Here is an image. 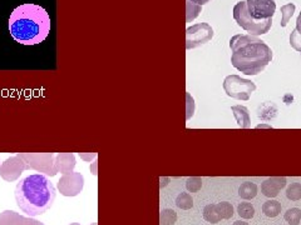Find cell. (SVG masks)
Returning <instances> with one entry per match:
<instances>
[{"instance_id":"603a6c76","label":"cell","mask_w":301,"mask_h":225,"mask_svg":"<svg viewBox=\"0 0 301 225\" xmlns=\"http://www.w3.org/2000/svg\"><path fill=\"white\" fill-rule=\"evenodd\" d=\"M286 196H287V199L292 200V202L300 200L301 199V184L300 183L290 184L289 188H287V190H286Z\"/></svg>"},{"instance_id":"7c38bea8","label":"cell","mask_w":301,"mask_h":225,"mask_svg":"<svg viewBox=\"0 0 301 225\" xmlns=\"http://www.w3.org/2000/svg\"><path fill=\"white\" fill-rule=\"evenodd\" d=\"M232 112H234L235 118H236V122L239 124L240 128H248L251 125V118H250V111L246 106L243 105H234L231 108Z\"/></svg>"},{"instance_id":"5b68a950","label":"cell","mask_w":301,"mask_h":225,"mask_svg":"<svg viewBox=\"0 0 301 225\" xmlns=\"http://www.w3.org/2000/svg\"><path fill=\"white\" fill-rule=\"evenodd\" d=\"M29 169L44 173L48 177H56L58 173L56 154L53 153H19Z\"/></svg>"},{"instance_id":"7a4b0ae2","label":"cell","mask_w":301,"mask_h":225,"mask_svg":"<svg viewBox=\"0 0 301 225\" xmlns=\"http://www.w3.org/2000/svg\"><path fill=\"white\" fill-rule=\"evenodd\" d=\"M231 64L246 75H257L272 60V50L264 40L255 35L237 34L230 40Z\"/></svg>"},{"instance_id":"d6986e66","label":"cell","mask_w":301,"mask_h":225,"mask_svg":"<svg viewBox=\"0 0 301 225\" xmlns=\"http://www.w3.org/2000/svg\"><path fill=\"white\" fill-rule=\"evenodd\" d=\"M261 191L265 196L275 198V196L279 195V191H280V189H279L275 184L271 182L270 179H267L261 184Z\"/></svg>"},{"instance_id":"d590c367","label":"cell","mask_w":301,"mask_h":225,"mask_svg":"<svg viewBox=\"0 0 301 225\" xmlns=\"http://www.w3.org/2000/svg\"><path fill=\"white\" fill-rule=\"evenodd\" d=\"M300 54H301V53H300Z\"/></svg>"},{"instance_id":"9a60e30c","label":"cell","mask_w":301,"mask_h":225,"mask_svg":"<svg viewBox=\"0 0 301 225\" xmlns=\"http://www.w3.org/2000/svg\"><path fill=\"white\" fill-rule=\"evenodd\" d=\"M20 215L13 210H5L0 214V225H19Z\"/></svg>"},{"instance_id":"3957f363","label":"cell","mask_w":301,"mask_h":225,"mask_svg":"<svg viewBox=\"0 0 301 225\" xmlns=\"http://www.w3.org/2000/svg\"><path fill=\"white\" fill-rule=\"evenodd\" d=\"M14 193L18 207L29 216L44 214L53 207L57 196L53 183L42 174H32L20 179Z\"/></svg>"},{"instance_id":"f1b7e54d","label":"cell","mask_w":301,"mask_h":225,"mask_svg":"<svg viewBox=\"0 0 301 225\" xmlns=\"http://www.w3.org/2000/svg\"><path fill=\"white\" fill-rule=\"evenodd\" d=\"M270 180L275 184V185L278 186L280 190L286 186V178H284V177H272V178H270Z\"/></svg>"},{"instance_id":"d4e9b609","label":"cell","mask_w":301,"mask_h":225,"mask_svg":"<svg viewBox=\"0 0 301 225\" xmlns=\"http://www.w3.org/2000/svg\"><path fill=\"white\" fill-rule=\"evenodd\" d=\"M186 188H187L190 193H197L202 188V179L198 177L188 178L187 183H186Z\"/></svg>"},{"instance_id":"2e32d148","label":"cell","mask_w":301,"mask_h":225,"mask_svg":"<svg viewBox=\"0 0 301 225\" xmlns=\"http://www.w3.org/2000/svg\"><path fill=\"white\" fill-rule=\"evenodd\" d=\"M204 219L209 223L216 224L221 221V216L218 215L217 210H216V204H209L205 207L204 209Z\"/></svg>"},{"instance_id":"cb8c5ba5","label":"cell","mask_w":301,"mask_h":225,"mask_svg":"<svg viewBox=\"0 0 301 225\" xmlns=\"http://www.w3.org/2000/svg\"><path fill=\"white\" fill-rule=\"evenodd\" d=\"M285 220L291 225H297L301 221V210L299 208H291L285 213Z\"/></svg>"},{"instance_id":"52a82bcc","label":"cell","mask_w":301,"mask_h":225,"mask_svg":"<svg viewBox=\"0 0 301 225\" xmlns=\"http://www.w3.org/2000/svg\"><path fill=\"white\" fill-rule=\"evenodd\" d=\"M213 38V29L207 23H199L187 29V49H195L209 43Z\"/></svg>"},{"instance_id":"e0dca14e","label":"cell","mask_w":301,"mask_h":225,"mask_svg":"<svg viewBox=\"0 0 301 225\" xmlns=\"http://www.w3.org/2000/svg\"><path fill=\"white\" fill-rule=\"evenodd\" d=\"M216 210H217L221 219H230L234 216V207H232V204H230V203L227 202L216 204Z\"/></svg>"},{"instance_id":"4fadbf2b","label":"cell","mask_w":301,"mask_h":225,"mask_svg":"<svg viewBox=\"0 0 301 225\" xmlns=\"http://www.w3.org/2000/svg\"><path fill=\"white\" fill-rule=\"evenodd\" d=\"M257 194V185L255 183H250V182H245L241 184L240 189H239V195L245 200H250L254 199Z\"/></svg>"},{"instance_id":"ac0fdd59","label":"cell","mask_w":301,"mask_h":225,"mask_svg":"<svg viewBox=\"0 0 301 225\" xmlns=\"http://www.w3.org/2000/svg\"><path fill=\"white\" fill-rule=\"evenodd\" d=\"M177 220L176 211L172 209H165L160 214V225H173Z\"/></svg>"},{"instance_id":"30bf717a","label":"cell","mask_w":301,"mask_h":225,"mask_svg":"<svg viewBox=\"0 0 301 225\" xmlns=\"http://www.w3.org/2000/svg\"><path fill=\"white\" fill-rule=\"evenodd\" d=\"M27 169L29 168L26 164V161L16 154L14 156H10L4 163H2V165H0V177L5 182H14V180L19 179L21 173Z\"/></svg>"},{"instance_id":"d6a6232c","label":"cell","mask_w":301,"mask_h":225,"mask_svg":"<svg viewBox=\"0 0 301 225\" xmlns=\"http://www.w3.org/2000/svg\"><path fill=\"white\" fill-rule=\"evenodd\" d=\"M232 225H248V223H245V221L237 220V221H235V223L232 224Z\"/></svg>"},{"instance_id":"f546056e","label":"cell","mask_w":301,"mask_h":225,"mask_svg":"<svg viewBox=\"0 0 301 225\" xmlns=\"http://www.w3.org/2000/svg\"><path fill=\"white\" fill-rule=\"evenodd\" d=\"M187 2H191V3H193V4H197V5H199V7H202V5L207 4V3L211 2V0H187Z\"/></svg>"},{"instance_id":"ba28073f","label":"cell","mask_w":301,"mask_h":225,"mask_svg":"<svg viewBox=\"0 0 301 225\" xmlns=\"http://www.w3.org/2000/svg\"><path fill=\"white\" fill-rule=\"evenodd\" d=\"M84 178L81 173L72 172L64 174L58 182V190L64 196H76L83 190Z\"/></svg>"},{"instance_id":"9c48e42d","label":"cell","mask_w":301,"mask_h":225,"mask_svg":"<svg viewBox=\"0 0 301 225\" xmlns=\"http://www.w3.org/2000/svg\"><path fill=\"white\" fill-rule=\"evenodd\" d=\"M248 14L256 20L272 19L276 10L275 0H246Z\"/></svg>"},{"instance_id":"8fae6325","label":"cell","mask_w":301,"mask_h":225,"mask_svg":"<svg viewBox=\"0 0 301 225\" xmlns=\"http://www.w3.org/2000/svg\"><path fill=\"white\" fill-rule=\"evenodd\" d=\"M57 165H58V172L63 174L72 173L76 166V156L72 153H60L56 155Z\"/></svg>"},{"instance_id":"7402d4cb","label":"cell","mask_w":301,"mask_h":225,"mask_svg":"<svg viewBox=\"0 0 301 225\" xmlns=\"http://www.w3.org/2000/svg\"><path fill=\"white\" fill-rule=\"evenodd\" d=\"M176 205L180 209L187 210L193 207V199L188 193H181L176 199Z\"/></svg>"},{"instance_id":"5bb4252c","label":"cell","mask_w":301,"mask_h":225,"mask_svg":"<svg viewBox=\"0 0 301 225\" xmlns=\"http://www.w3.org/2000/svg\"><path fill=\"white\" fill-rule=\"evenodd\" d=\"M262 213L269 218H275L281 213V204L278 200H267L264 205H262Z\"/></svg>"},{"instance_id":"44dd1931","label":"cell","mask_w":301,"mask_h":225,"mask_svg":"<svg viewBox=\"0 0 301 225\" xmlns=\"http://www.w3.org/2000/svg\"><path fill=\"white\" fill-rule=\"evenodd\" d=\"M237 213L242 219H251L255 215V208L251 203H241L237 207Z\"/></svg>"},{"instance_id":"4316f807","label":"cell","mask_w":301,"mask_h":225,"mask_svg":"<svg viewBox=\"0 0 301 225\" xmlns=\"http://www.w3.org/2000/svg\"><path fill=\"white\" fill-rule=\"evenodd\" d=\"M290 45H291L295 50L301 53V35L296 29L292 30L291 34H290Z\"/></svg>"},{"instance_id":"484cf974","label":"cell","mask_w":301,"mask_h":225,"mask_svg":"<svg viewBox=\"0 0 301 225\" xmlns=\"http://www.w3.org/2000/svg\"><path fill=\"white\" fill-rule=\"evenodd\" d=\"M201 8L202 7H199V5L187 2V21L193 20L196 16H198L199 13H201Z\"/></svg>"},{"instance_id":"83f0119b","label":"cell","mask_w":301,"mask_h":225,"mask_svg":"<svg viewBox=\"0 0 301 225\" xmlns=\"http://www.w3.org/2000/svg\"><path fill=\"white\" fill-rule=\"evenodd\" d=\"M19 225H44L42 221H38L35 219H33L32 216L30 218H27V216L20 215V221H19Z\"/></svg>"},{"instance_id":"4dcf8cb0","label":"cell","mask_w":301,"mask_h":225,"mask_svg":"<svg viewBox=\"0 0 301 225\" xmlns=\"http://www.w3.org/2000/svg\"><path fill=\"white\" fill-rule=\"evenodd\" d=\"M79 156H81L82 159H84V160H90L92 158H95V154L93 153V154H89V155H86L83 154V153H79Z\"/></svg>"},{"instance_id":"ffe728a7","label":"cell","mask_w":301,"mask_h":225,"mask_svg":"<svg viewBox=\"0 0 301 225\" xmlns=\"http://www.w3.org/2000/svg\"><path fill=\"white\" fill-rule=\"evenodd\" d=\"M295 13V5L292 4V3H289V4H285L281 7V26L283 28H285L287 25V23L290 21V19H291V16L294 15Z\"/></svg>"},{"instance_id":"277c9868","label":"cell","mask_w":301,"mask_h":225,"mask_svg":"<svg viewBox=\"0 0 301 225\" xmlns=\"http://www.w3.org/2000/svg\"><path fill=\"white\" fill-rule=\"evenodd\" d=\"M234 19L239 26H241L245 32H247L250 35H262L267 34L272 25V19H266V20H256L253 16L248 14L246 2H239L234 7Z\"/></svg>"},{"instance_id":"e575fe53","label":"cell","mask_w":301,"mask_h":225,"mask_svg":"<svg viewBox=\"0 0 301 225\" xmlns=\"http://www.w3.org/2000/svg\"><path fill=\"white\" fill-rule=\"evenodd\" d=\"M70 225H81V224H78V223H72Z\"/></svg>"},{"instance_id":"836d02e7","label":"cell","mask_w":301,"mask_h":225,"mask_svg":"<svg viewBox=\"0 0 301 225\" xmlns=\"http://www.w3.org/2000/svg\"><path fill=\"white\" fill-rule=\"evenodd\" d=\"M257 128H270V127H267V125H257Z\"/></svg>"},{"instance_id":"1f68e13d","label":"cell","mask_w":301,"mask_h":225,"mask_svg":"<svg viewBox=\"0 0 301 225\" xmlns=\"http://www.w3.org/2000/svg\"><path fill=\"white\" fill-rule=\"evenodd\" d=\"M295 29H296L297 32H299V34L301 35V12H300V14L296 19V28H295Z\"/></svg>"},{"instance_id":"6da1fadb","label":"cell","mask_w":301,"mask_h":225,"mask_svg":"<svg viewBox=\"0 0 301 225\" xmlns=\"http://www.w3.org/2000/svg\"><path fill=\"white\" fill-rule=\"evenodd\" d=\"M9 32L16 43L40 44L51 33V16L40 5L26 3L16 7L10 14Z\"/></svg>"},{"instance_id":"8992f818","label":"cell","mask_w":301,"mask_h":225,"mask_svg":"<svg viewBox=\"0 0 301 225\" xmlns=\"http://www.w3.org/2000/svg\"><path fill=\"white\" fill-rule=\"evenodd\" d=\"M223 90L227 97L237 100H248L251 94L256 90V85L254 81L241 78L239 75H229L223 80Z\"/></svg>"}]
</instances>
